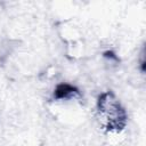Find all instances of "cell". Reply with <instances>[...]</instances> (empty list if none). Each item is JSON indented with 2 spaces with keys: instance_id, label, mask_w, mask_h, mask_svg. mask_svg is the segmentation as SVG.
<instances>
[{
  "instance_id": "cell-1",
  "label": "cell",
  "mask_w": 146,
  "mask_h": 146,
  "mask_svg": "<svg viewBox=\"0 0 146 146\" xmlns=\"http://www.w3.org/2000/svg\"><path fill=\"white\" fill-rule=\"evenodd\" d=\"M76 94H78V90L70 84H59L56 88L55 97L56 98H70Z\"/></svg>"
}]
</instances>
